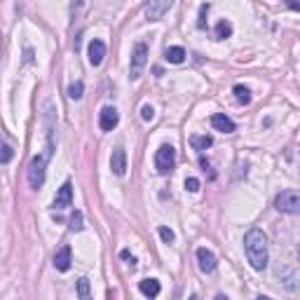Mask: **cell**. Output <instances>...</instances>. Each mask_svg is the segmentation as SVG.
I'll return each instance as SVG.
<instances>
[{"instance_id":"obj_5","label":"cell","mask_w":300,"mask_h":300,"mask_svg":"<svg viewBox=\"0 0 300 300\" xmlns=\"http://www.w3.org/2000/svg\"><path fill=\"white\" fill-rule=\"evenodd\" d=\"M274 206H277V211L295 216V213L300 211V195L295 190L279 192V195H277V199H274Z\"/></svg>"},{"instance_id":"obj_11","label":"cell","mask_w":300,"mask_h":300,"mask_svg":"<svg viewBox=\"0 0 300 300\" xmlns=\"http://www.w3.org/2000/svg\"><path fill=\"white\" fill-rule=\"evenodd\" d=\"M70 204H73V183L66 181V183L59 188V192H56L54 206H56V209H68Z\"/></svg>"},{"instance_id":"obj_7","label":"cell","mask_w":300,"mask_h":300,"mask_svg":"<svg viewBox=\"0 0 300 300\" xmlns=\"http://www.w3.org/2000/svg\"><path fill=\"white\" fill-rule=\"evenodd\" d=\"M117 122H120V115H117V110L113 108V106H106V108L99 113V127H101L103 131H113L117 127Z\"/></svg>"},{"instance_id":"obj_24","label":"cell","mask_w":300,"mask_h":300,"mask_svg":"<svg viewBox=\"0 0 300 300\" xmlns=\"http://www.w3.org/2000/svg\"><path fill=\"white\" fill-rule=\"evenodd\" d=\"M160 237H162V242H167V244H171V242H174V239H176V235H174V230H169V228H160Z\"/></svg>"},{"instance_id":"obj_16","label":"cell","mask_w":300,"mask_h":300,"mask_svg":"<svg viewBox=\"0 0 300 300\" xmlns=\"http://www.w3.org/2000/svg\"><path fill=\"white\" fill-rule=\"evenodd\" d=\"M235 99H237V103H242V106H249L251 103V89L244 87V85H235Z\"/></svg>"},{"instance_id":"obj_2","label":"cell","mask_w":300,"mask_h":300,"mask_svg":"<svg viewBox=\"0 0 300 300\" xmlns=\"http://www.w3.org/2000/svg\"><path fill=\"white\" fill-rule=\"evenodd\" d=\"M49 155H52V150H45L42 155H35L28 164V183L35 190H40L42 183H45V167H47Z\"/></svg>"},{"instance_id":"obj_4","label":"cell","mask_w":300,"mask_h":300,"mask_svg":"<svg viewBox=\"0 0 300 300\" xmlns=\"http://www.w3.org/2000/svg\"><path fill=\"white\" fill-rule=\"evenodd\" d=\"M145 63H148V45H145V42H136L134 49H131V66H129L131 80H138V78H141Z\"/></svg>"},{"instance_id":"obj_13","label":"cell","mask_w":300,"mask_h":300,"mask_svg":"<svg viewBox=\"0 0 300 300\" xmlns=\"http://www.w3.org/2000/svg\"><path fill=\"white\" fill-rule=\"evenodd\" d=\"M211 124H213V129L223 131V134H232V131H235V122H232L228 115H223V113L211 115Z\"/></svg>"},{"instance_id":"obj_27","label":"cell","mask_w":300,"mask_h":300,"mask_svg":"<svg viewBox=\"0 0 300 300\" xmlns=\"http://www.w3.org/2000/svg\"><path fill=\"white\" fill-rule=\"evenodd\" d=\"M185 190H190V192H197L199 190V181L197 178H185Z\"/></svg>"},{"instance_id":"obj_28","label":"cell","mask_w":300,"mask_h":300,"mask_svg":"<svg viewBox=\"0 0 300 300\" xmlns=\"http://www.w3.org/2000/svg\"><path fill=\"white\" fill-rule=\"evenodd\" d=\"M120 256H122L124 260H129V265H131V270H134V267H136V258H134V256H131L129 251H122V253H120Z\"/></svg>"},{"instance_id":"obj_26","label":"cell","mask_w":300,"mask_h":300,"mask_svg":"<svg viewBox=\"0 0 300 300\" xmlns=\"http://www.w3.org/2000/svg\"><path fill=\"white\" fill-rule=\"evenodd\" d=\"M141 117H143L145 122H150V120L155 117V110H153V106H150V103H145L143 108H141Z\"/></svg>"},{"instance_id":"obj_12","label":"cell","mask_w":300,"mask_h":300,"mask_svg":"<svg viewBox=\"0 0 300 300\" xmlns=\"http://www.w3.org/2000/svg\"><path fill=\"white\" fill-rule=\"evenodd\" d=\"M70 256H73V253H70V246H61V249L56 251L54 267L59 270V272H68V270H70V263H73V260H70Z\"/></svg>"},{"instance_id":"obj_18","label":"cell","mask_w":300,"mask_h":300,"mask_svg":"<svg viewBox=\"0 0 300 300\" xmlns=\"http://www.w3.org/2000/svg\"><path fill=\"white\" fill-rule=\"evenodd\" d=\"M190 143H192V148H195V150H199V153H202V150L211 148V145H213V138L206 136V134H204V136H192Z\"/></svg>"},{"instance_id":"obj_21","label":"cell","mask_w":300,"mask_h":300,"mask_svg":"<svg viewBox=\"0 0 300 300\" xmlns=\"http://www.w3.org/2000/svg\"><path fill=\"white\" fill-rule=\"evenodd\" d=\"M85 5H87V0H73L70 17H73V19H80V14H82V10H85Z\"/></svg>"},{"instance_id":"obj_9","label":"cell","mask_w":300,"mask_h":300,"mask_svg":"<svg viewBox=\"0 0 300 300\" xmlns=\"http://www.w3.org/2000/svg\"><path fill=\"white\" fill-rule=\"evenodd\" d=\"M197 263H199V270L204 274L216 272V265H218V263H216V256H213L209 249H204V246L197 249Z\"/></svg>"},{"instance_id":"obj_19","label":"cell","mask_w":300,"mask_h":300,"mask_svg":"<svg viewBox=\"0 0 300 300\" xmlns=\"http://www.w3.org/2000/svg\"><path fill=\"white\" fill-rule=\"evenodd\" d=\"M82 92H85V85L78 80L75 85H70V87H68V99H73V101H80V99H82Z\"/></svg>"},{"instance_id":"obj_6","label":"cell","mask_w":300,"mask_h":300,"mask_svg":"<svg viewBox=\"0 0 300 300\" xmlns=\"http://www.w3.org/2000/svg\"><path fill=\"white\" fill-rule=\"evenodd\" d=\"M171 3L174 0H148L145 3V17L150 21H160L167 14V10L171 7Z\"/></svg>"},{"instance_id":"obj_22","label":"cell","mask_w":300,"mask_h":300,"mask_svg":"<svg viewBox=\"0 0 300 300\" xmlns=\"http://www.w3.org/2000/svg\"><path fill=\"white\" fill-rule=\"evenodd\" d=\"M78 295H80L82 300L89 298V279H85V277L78 279Z\"/></svg>"},{"instance_id":"obj_3","label":"cell","mask_w":300,"mask_h":300,"mask_svg":"<svg viewBox=\"0 0 300 300\" xmlns=\"http://www.w3.org/2000/svg\"><path fill=\"white\" fill-rule=\"evenodd\" d=\"M174 167H176V148L169 145V143L160 145L157 153H155V169H157V174L167 176V174L174 171Z\"/></svg>"},{"instance_id":"obj_14","label":"cell","mask_w":300,"mask_h":300,"mask_svg":"<svg viewBox=\"0 0 300 300\" xmlns=\"http://www.w3.org/2000/svg\"><path fill=\"white\" fill-rule=\"evenodd\" d=\"M138 291H141L145 298H157L160 291H162V286H160L157 279H143V281H138Z\"/></svg>"},{"instance_id":"obj_25","label":"cell","mask_w":300,"mask_h":300,"mask_svg":"<svg viewBox=\"0 0 300 300\" xmlns=\"http://www.w3.org/2000/svg\"><path fill=\"white\" fill-rule=\"evenodd\" d=\"M206 14H209V5L199 7V19H197V28H206Z\"/></svg>"},{"instance_id":"obj_15","label":"cell","mask_w":300,"mask_h":300,"mask_svg":"<svg viewBox=\"0 0 300 300\" xmlns=\"http://www.w3.org/2000/svg\"><path fill=\"white\" fill-rule=\"evenodd\" d=\"M164 59L169 63H183L185 61V49L183 47H167L164 49Z\"/></svg>"},{"instance_id":"obj_20","label":"cell","mask_w":300,"mask_h":300,"mask_svg":"<svg viewBox=\"0 0 300 300\" xmlns=\"http://www.w3.org/2000/svg\"><path fill=\"white\" fill-rule=\"evenodd\" d=\"M12 157H14V150L10 148L7 143H0V164L12 162Z\"/></svg>"},{"instance_id":"obj_10","label":"cell","mask_w":300,"mask_h":300,"mask_svg":"<svg viewBox=\"0 0 300 300\" xmlns=\"http://www.w3.org/2000/svg\"><path fill=\"white\" fill-rule=\"evenodd\" d=\"M87 52H89V63H92L94 68H96V66H101L103 56H106V42L99 40V38H94V40L89 42Z\"/></svg>"},{"instance_id":"obj_8","label":"cell","mask_w":300,"mask_h":300,"mask_svg":"<svg viewBox=\"0 0 300 300\" xmlns=\"http://www.w3.org/2000/svg\"><path fill=\"white\" fill-rule=\"evenodd\" d=\"M110 169L115 176H124L127 174V153H124L122 145H117L113 150V155H110Z\"/></svg>"},{"instance_id":"obj_17","label":"cell","mask_w":300,"mask_h":300,"mask_svg":"<svg viewBox=\"0 0 300 300\" xmlns=\"http://www.w3.org/2000/svg\"><path fill=\"white\" fill-rule=\"evenodd\" d=\"M216 40H225V38H230L232 35V24L228 19H220L218 24H216Z\"/></svg>"},{"instance_id":"obj_1","label":"cell","mask_w":300,"mask_h":300,"mask_svg":"<svg viewBox=\"0 0 300 300\" xmlns=\"http://www.w3.org/2000/svg\"><path fill=\"white\" fill-rule=\"evenodd\" d=\"M244 251L253 270H265L267 267V237L260 228H251L244 235Z\"/></svg>"},{"instance_id":"obj_23","label":"cell","mask_w":300,"mask_h":300,"mask_svg":"<svg viewBox=\"0 0 300 300\" xmlns=\"http://www.w3.org/2000/svg\"><path fill=\"white\" fill-rule=\"evenodd\" d=\"M85 225H82V211H75L73 218H70V232H80Z\"/></svg>"}]
</instances>
